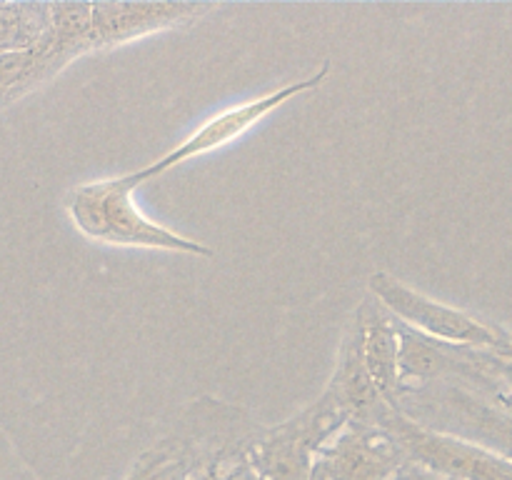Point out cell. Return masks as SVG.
I'll return each mask as SVG.
<instances>
[{
	"mask_svg": "<svg viewBox=\"0 0 512 480\" xmlns=\"http://www.w3.org/2000/svg\"><path fill=\"white\" fill-rule=\"evenodd\" d=\"M135 190L138 185L130 180L128 173L118 175V178L75 185L65 195V213L75 230L93 243L213 258L215 250L210 245L185 238V235L150 220L135 203Z\"/></svg>",
	"mask_w": 512,
	"mask_h": 480,
	"instance_id": "cell-1",
	"label": "cell"
},
{
	"mask_svg": "<svg viewBox=\"0 0 512 480\" xmlns=\"http://www.w3.org/2000/svg\"><path fill=\"white\" fill-rule=\"evenodd\" d=\"M398 413L435 433L480 445L512 463V405L485 398L455 383L405 388Z\"/></svg>",
	"mask_w": 512,
	"mask_h": 480,
	"instance_id": "cell-2",
	"label": "cell"
},
{
	"mask_svg": "<svg viewBox=\"0 0 512 480\" xmlns=\"http://www.w3.org/2000/svg\"><path fill=\"white\" fill-rule=\"evenodd\" d=\"M348 420V413L323 390L318 400L283 423L258 425L248 445L258 480H313L320 450Z\"/></svg>",
	"mask_w": 512,
	"mask_h": 480,
	"instance_id": "cell-3",
	"label": "cell"
},
{
	"mask_svg": "<svg viewBox=\"0 0 512 480\" xmlns=\"http://www.w3.org/2000/svg\"><path fill=\"white\" fill-rule=\"evenodd\" d=\"M368 288L370 298L378 300L405 328L415 330L425 338L445 345H460V348L490 350V353H510L512 350L510 328L488 323V320L475 318L465 310L428 298L425 293L410 288L390 273L378 270V273L370 275Z\"/></svg>",
	"mask_w": 512,
	"mask_h": 480,
	"instance_id": "cell-4",
	"label": "cell"
},
{
	"mask_svg": "<svg viewBox=\"0 0 512 480\" xmlns=\"http://www.w3.org/2000/svg\"><path fill=\"white\" fill-rule=\"evenodd\" d=\"M328 75H330V63L325 60V63L320 65L318 70H313L308 78L293 80V83L280 85V88L275 90H268V93L258 95V98L248 100V103H240V105H233V108L220 110L218 115L205 120L198 130H193L188 138L180 140L173 150L160 155V158L153 160V163L128 173L130 180H133L135 185H143L148 183V180H158L160 175L173 170L175 165L185 163V160H193L198 158V155H208L213 153V150L225 148V145H230L233 140L243 138L250 128H255L265 115L278 110L280 105L290 103V100H295L298 95H305L310 93V90L320 88V85L328 80Z\"/></svg>",
	"mask_w": 512,
	"mask_h": 480,
	"instance_id": "cell-5",
	"label": "cell"
},
{
	"mask_svg": "<svg viewBox=\"0 0 512 480\" xmlns=\"http://www.w3.org/2000/svg\"><path fill=\"white\" fill-rule=\"evenodd\" d=\"M375 423L395 435L408 458L450 480H512V463L453 435L435 433L388 408Z\"/></svg>",
	"mask_w": 512,
	"mask_h": 480,
	"instance_id": "cell-6",
	"label": "cell"
},
{
	"mask_svg": "<svg viewBox=\"0 0 512 480\" xmlns=\"http://www.w3.org/2000/svg\"><path fill=\"white\" fill-rule=\"evenodd\" d=\"M408 463V453L385 425L348 420L320 450L313 480H398Z\"/></svg>",
	"mask_w": 512,
	"mask_h": 480,
	"instance_id": "cell-7",
	"label": "cell"
},
{
	"mask_svg": "<svg viewBox=\"0 0 512 480\" xmlns=\"http://www.w3.org/2000/svg\"><path fill=\"white\" fill-rule=\"evenodd\" d=\"M218 10L205 3H93V30L100 50L133 43L143 35L183 28Z\"/></svg>",
	"mask_w": 512,
	"mask_h": 480,
	"instance_id": "cell-8",
	"label": "cell"
},
{
	"mask_svg": "<svg viewBox=\"0 0 512 480\" xmlns=\"http://www.w3.org/2000/svg\"><path fill=\"white\" fill-rule=\"evenodd\" d=\"M348 328L358 340L370 380L395 408L403 395V375H400V328L403 325L378 300L368 298L358 305Z\"/></svg>",
	"mask_w": 512,
	"mask_h": 480,
	"instance_id": "cell-9",
	"label": "cell"
},
{
	"mask_svg": "<svg viewBox=\"0 0 512 480\" xmlns=\"http://www.w3.org/2000/svg\"><path fill=\"white\" fill-rule=\"evenodd\" d=\"M325 393L333 395L335 403L348 413L350 420H378L385 410L393 408L370 380L363 355H360L358 340H355L350 328L343 335L338 363H335Z\"/></svg>",
	"mask_w": 512,
	"mask_h": 480,
	"instance_id": "cell-10",
	"label": "cell"
},
{
	"mask_svg": "<svg viewBox=\"0 0 512 480\" xmlns=\"http://www.w3.org/2000/svg\"><path fill=\"white\" fill-rule=\"evenodd\" d=\"M255 428L258 425H248L230 438L205 448L195 460L188 480H258L248 450Z\"/></svg>",
	"mask_w": 512,
	"mask_h": 480,
	"instance_id": "cell-11",
	"label": "cell"
},
{
	"mask_svg": "<svg viewBox=\"0 0 512 480\" xmlns=\"http://www.w3.org/2000/svg\"><path fill=\"white\" fill-rule=\"evenodd\" d=\"M50 25V3H0V58L30 50Z\"/></svg>",
	"mask_w": 512,
	"mask_h": 480,
	"instance_id": "cell-12",
	"label": "cell"
},
{
	"mask_svg": "<svg viewBox=\"0 0 512 480\" xmlns=\"http://www.w3.org/2000/svg\"><path fill=\"white\" fill-rule=\"evenodd\" d=\"M30 65V50L23 53H10L0 58V110L15 103V93H18L20 83H23L25 73Z\"/></svg>",
	"mask_w": 512,
	"mask_h": 480,
	"instance_id": "cell-13",
	"label": "cell"
},
{
	"mask_svg": "<svg viewBox=\"0 0 512 480\" xmlns=\"http://www.w3.org/2000/svg\"><path fill=\"white\" fill-rule=\"evenodd\" d=\"M398 480H450V478H443V475L433 473V470L423 468V465L410 460V463L403 468V473L398 475Z\"/></svg>",
	"mask_w": 512,
	"mask_h": 480,
	"instance_id": "cell-14",
	"label": "cell"
},
{
	"mask_svg": "<svg viewBox=\"0 0 512 480\" xmlns=\"http://www.w3.org/2000/svg\"><path fill=\"white\" fill-rule=\"evenodd\" d=\"M198 458H200V455H190V458H185L183 463H180V465H175V468L170 470V473H168V478H165V480H188L190 470H193L195 460H198Z\"/></svg>",
	"mask_w": 512,
	"mask_h": 480,
	"instance_id": "cell-15",
	"label": "cell"
},
{
	"mask_svg": "<svg viewBox=\"0 0 512 480\" xmlns=\"http://www.w3.org/2000/svg\"><path fill=\"white\" fill-rule=\"evenodd\" d=\"M498 363H500V370H503L505 383L512 388V350L510 353H498Z\"/></svg>",
	"mask_w": 512,
	"mask_h": 480,
	"instance_id": "cell-16",
	"label": "cell"
}]
</instances>
